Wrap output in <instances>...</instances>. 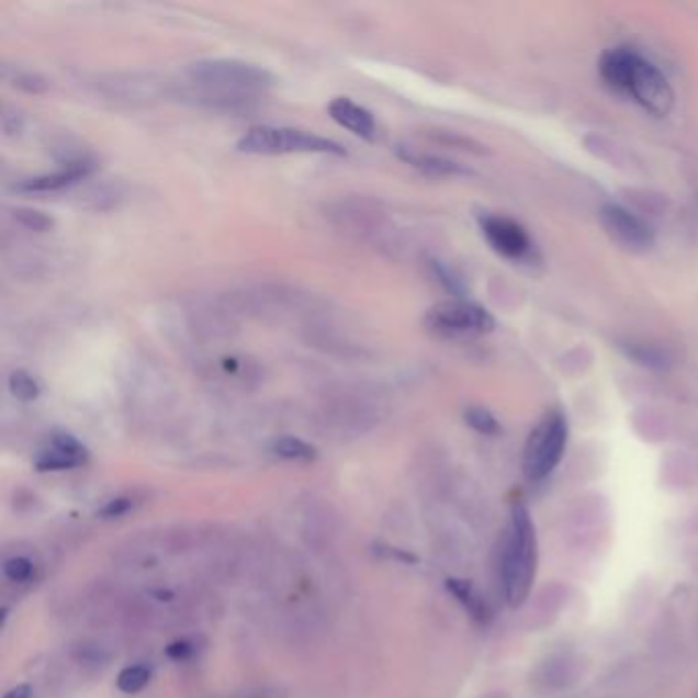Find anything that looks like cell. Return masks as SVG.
I'll return each mask as SVG.
<instances>
[{
  "mask_svg": "<svg viewBox=\"0 0 698 698\" xmlns=\"http://www.w3.org/2000/svg\"><path fill=\"white\" fill-rule=\"evenodd\" d=\"M567 418L562 410H549L534 425L522 451V473L529 482H543L562 463L567 447Z\"/></svg>",
  "mask_w": 698,
  "mask_h": 698,
  "instance_id": "cell-5",
  "label": "cell"
},
{
  "mask_svg": "<svg viewBox=\"0 0 698 698\" xmlns=\"http://www.w3.org/2000/svg\"><path fill=\"white\" fill-rule=\"evenodd\" d=\"M397 156L406 165L418 168L420 172H425L428 177H465V174H471L470 168L459 165L455 160L435 156V154L418 153V150L408 148V146H399Z\"/></svg>",
  "mask_w": 698,
  "mask_h": 698,
  "instance_id": "cell-13",
  "label": "cell"
},
{
  "mask_svg": "<svg viewBox=\"0 0 698 698\" xmlns=\"http://www.w3.org/2000/svg\"><path fill=\"white\" fill-rule=\"evenodd\" d=\"M432 271H435V274L439 277V281L442 285H444V288L449 289V291H453L457 295L461 293V279H457L453 271H449L442 262H439V260H432Z\"/></svg>",
  "mask_w": 698,
  "mask_h": 698,
  "instance_id": "cell-23",
  "label": "cell"
},
{
  "mask_svg": "<svg viewBox=\"0 0 698 698\" xmlns=\"http://www.w3.org/2000/svg\"><path fill=\"white\" fill-rule=\"evenodd\" d=\"M153 678V669L144 664L136 666H127L120 672L117 676V688L125 695H136L142 688H146Z\"/></svg>",
  "mask_w": 698,
  "mask_h": 698,
  "instance_id": "cell-16",
  "label": "cell"
},
{
  "mask_svg": "<svg viewBox=\"0 0 698 698\" xmlns=\"http://www.w3.org/2000/svg\"><path fill=\"white\" fill-rule=\"evenodd\" d=\"M328 113L338 125L352 132L354 136L363 139H375L378 136V123L371 111L357 105L349 97H336L328 105Z\"/></svg>",
  "mask_w": 698,
  "mask_h": 698,
  "instance_id": "cell-12",
  "label": "cell"
},
{
  "mask_svg": "<svg viewBox=\"0 0 698 698\" xmlns=\"http://www.w3.org/2000/svg\"><path fill=\"white\" fill-rule=\"evenodd\" d=\"M15 87L27 92H42L46 91L47 82L44 78L27 72V75H21V77L15 78Z\"/></svg>",
  "mask_w": 698,
  "mask_h": 698,
  "instance_id": "cell-24",
  "label": "cell"
},
{
  "mask_svg": "<svg viewBox=\"0 0 698 698\" xmlns=\"http://www.w3.org/2000/svg\"><path fill=\"white\" fill-rule=\"evenodd\" d=\"M425 326L442 338H470L494 330L496 319L486 307L468 300L442 302L426 312Z\"/></svg>",
  "mask_w": 698,
  "mask_h": 698,
  "instance_id": "cell-6",
  "label": "cell"
},
{
  "mask_svg": "<svg viewBox=\"0 0 698 698\" xmlns=\"http://www.w3.org/2000/svg\"><path fill=\"white\" fill-rule=\"evenodd\" d=\"M629 357L635 359V363L652 367V369H666L669 363L668 354L664 350L655 349L650 345H635L629 349Z\"/></svg>",
  "mask_w": 698,
  "mask_h": 698,
  "instance_id": "cell-19",
  "label": "cell"
},
{
  "mask_svg": "<svg viewBox=\"0 0 698 698\" xmlns=\"http://www.w3.org/2000/svg\"><path fill=\"white\" fill-rule=\"evenodd\" d=\"M447 588H449V593L455 596L457 603H461L463 608L470 612V617L473 621H489L492 610L487 607L486 598L477 593V588H475L471 582L449 577V579H447Z\"/></svg>",
  "mask_w": 698,
  "mask_h": 698,
  "instance_id": "cell-14",
  "label": "cell"
},
{
  "mask_svg": "<svg viewBox=\"0 0 698 698\" xmlns=\"http://www.w3.org/2000/svg\"><path fill=\"white\" fill-rule=\"evenodd\" d=\"M600 77L612 91L629 94L653 115L664 117L674 105V92L664 72L631 47H612L598 64Z\"/></svg>",
  "mask_w": 698,
  "mask_h": 698,
  "instance_id": "cell-3",
  "label": "cell"
},
{
  "mask_svg": "<svg viewBox=\"0 0 698 698\" xmlns=\"http://www.w3.org/2000/svg\"><path fill=\"white\" fill-rule=\"evenodd\" d=\"M539 567V541L529 508L517 502L510 508L506 529L502 534L500 574L502 594L510 607H522L532 593Z\"/></svg>",
  "mask_w": 698,
  "mask_h": 698,
  "instance_id": "cell-2",
  "label": "cell"
},
{
  "mask_svg": "<svg viewBox=\"0 0 698 698\" xmlns=\"http://www.w3.org/2000/svg\"><path fill=\"white\" fill-rule=\"evenodd\" d=\"M463 416H465V423L470 425V428H473L480 435L494 437L502 430L500 423L496 420V416L492 412L486 410V408H482V406H470Z\"/></svg>",
  "mask_w": 698,
  "mask_h": 698,
  "instance_id": "cell-18",
  "label": "cell"
},
{
  "mask_svg": "<svg viewBox=\"0 0 698 698\" xmlns=\"http://www.w3.org/2000/svg\"><path fill=\"white\" fill-rule=\"evenodd\" d=\"M9 392L21 402H33L35 397H40V394H42V387H40L37 380L30 375L27 371L16 369L9 375Z\"/></svg>",
  "mask_w": 698,
  "mask_h": 698,
  "instance_id": "cell-17",
  "label": "cell"
},
{
  "mask_svg": "<svg viewBox=\"0 0 698 698\" xmlns=\"http://www.w3.org/2000/svg\"><path fill=\"white\" fill-rule=\"evenodd\" d=\"M2 698H31V688L27 684H19L15 688H11Z\"/></svg>",
  "mask_w": 698,
  "mask_h": 698,
  "instance_id": "cell-26",
  "label": "cell"
},
{
  "mask_svg": "<svg viewBox=\"0 0 698 698\" xmlns=\"http://www.w3.org/2000/svg\"><path fill=\"white\" fill-rule=\"evenodd\" d=\"M238 153L262 154H335L345 156L347 150L330 137L316 136L295 127H277V125H257L244 134L238 144Z\"/></svg>",
  "mask_w": 698,
  "mask_h": 698,
  "instance_id": "cell-4",
  "label": "cell"
},
{
  "mask_svg": "<svg viewBox=\"0 0 698 698\" xmlns=\"http://www.w3.org/2000/svg\"><path fill=\"white\" fill-rule=\"evenodd\" d=\"M2 574L9 579V582H15V584H23V582H30L33 576V563L27 558H11L7 560L2 565Z\"/></svg>",
  "mask_w": 698,
  "mask_h": 698,
  "instance_id": "cell-21",
  "label": "cell"
},
{
  "mask_svg": "<svg viewBox=\"0 0 698 698\" xmlns=\"http://www.w3.org/2000/svg\"><path fill=\"white\" fill-rule=\"evenodd\" d=\"M193 652L195 650H193V645L189 641H174L167 648V655L172 657V660H187V657L193 655Z\"/></svg>",
  "mask_w": 698,
  "mask_h": 698,
  "instance_id": "cell-25",
  "label": "cell"
},
{
  "mask_svg": "<svg viewBox=\"0 0 698 698\" xmlns=\"http://www.w3.org/2000/svg\"><path fill=\"white\" fill-rule=\"evenodd\" d=\"M15 219L33 232H49L54 228V219L47 215V213L40 212V210H31V207H19L15 210Z\"/></svg>",
  "mask_w": 698,
  "mask_h": 698,
  "instance_id": "cell-20",
  "label": "cell"
},
{
  "mask_svg": "<svg viewBox=\"0 0 698 698\" xmlns=\"http://www.w3.org/2000/svg\"><path fill=\"white\" fill-rule=\"evenodd\" d=\"M271 451L274 455L288 461H314L318 457V451L314 444L297 439V437H279L273 440Z\"/></svg>",
  "mask_w": 698,
  "mask_h": 698,
  "instance_id": "cell-15",
  "label": "cell"
},
{
  "mask_svg": "<svg viewBox=\"0 0 698 698\" xmlns=\"http://www.w3.org/2000/svg\"><path fill=\"white\" fill-rule=\"evenodd\" d=\"M89 461L87 447L70 432H54L46 449L35 457L37 471L75 470Z\"/></svg>",
  "mask_w": 698,
  "mask_h": 698,
  "instance_id": "cell-10",
  "label": "cell"
},
{
  "mask_svg": "<svg viewBox=\"0 0 698 698\" xmlns=\"http://www.w3.org/2000/svg\"><path fill=\"white\" fill-rule=\"evenodd\" d=\"M328 217L336 228L357 236H375L385 222V213L381 212L378 203L369 199L336 201L328 210Z\"/></svg>",
  "mask_w": 698,
  "mask_h": 698,
  "instance_id": "cell-9",
  "label": "cell"
},
{
  "mask_svg": "<svg viewBox=\"0 0 698 698\" xmlns=\"http://www.w3.org/2000/svg\"><path fill=\"white\" fill-rule=\"evenodd\" d=\"M132 508H134V498L120 496V498H113V500L106 502L105 506L99 510V517L120 518L123 517V515H127Z\"/></svg>",
  "mask_w": 698,
  "mask_h": 698,
  "instance_id": "cell-22",
  "label": "cell"
},
{
  "mask_svg": "<svg viewBox=\"0 0 698 698\" xmlns=\"http://www.w3.org/2000/svg\"><path fill=\"white\" fill-rule=\"evenodd\" d=\"M480 228L489 248L504 259L525 262L534 257V244L531 236L518 224L517 219L508 215H498V213H482Z\"/></svg>",
  "mask_w": 698,
  "mask_h": 698,
  "instance_id": "cell-7",
  "label": "cell"
},
{
  "mask_svg": "<svg viewBox=\"0 0 698 698\" xmlns=\"http://www.w3.org/2000/svg\"><path fill=\"white\" fill-rule=\"evenodd\" d=\"M273 87V75L250 61L199 60L187 68L184 97L215 111H244Z\"/></svg>",
  "mask_w": 698,
  "mask_h": 698,
  "instance_id": "cell-1",
  "label": "cell"
},
{
  "mask_svg": "<svg viewBox=\"0 0 698 698\" xmlns=\"http://www.w3.org/2000/svg\"><path fill=\"white\" fill-rule=\"evenodd\" d=\"M92 170H94V162L91 158L80 156L77 160H68L64 168L56 170V172L15 182L13 189L21 191V193H56V191L68 189V187L77 184L78 181L87 179Z\"/></svg>",
  "mask_w": 698,
  "mask_h": 698,
  "instance_id": "cell-11",
  "label": "cell"
},
{
  "mask_svg": "<svg viewBox=\"0 0 698 698\" xmlns=\"http://www.w3.org/2000/svg\"><path fill=\"white\" fill-rule=\"evenodd\" d=\"M600 224L615 243L631 252H645L655 243L652 226L638 213L629 212L617 203H608L600 210Z\"/></svg>",
  "mask_w": 698,
  "mask_h": 698,
  "instance_id": "cell-8",
  "label": "cell"
}]
</instances>
